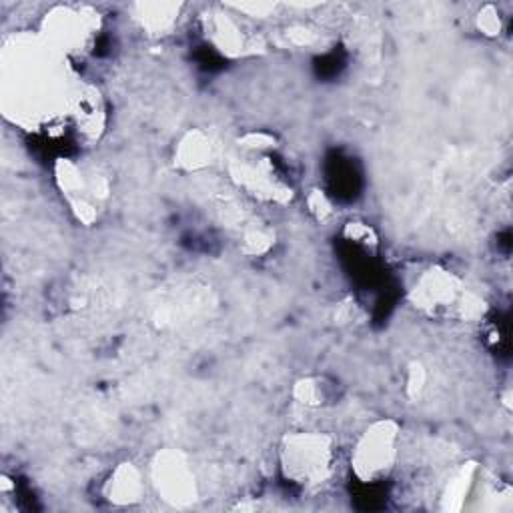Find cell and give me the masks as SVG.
<instances>
[{
  "label": "cell",
  "mask_w": 513,
  "mask_h": 513,
  "mask_svg": "<svg viewBox=\"0 0 513 513\" xmlns=\"http://www.w3.org/2000/svg\"><path fill=\"white\" fill-rule=\"evenodd\" d=\"M477 25H479V31H483L485 35L493 37V35H499L501 31V19H499V13L493 9V7H485L479 17H477Z\"/></svg>",
  "instance_id": "4fadbf2b"
},
{
  "label": "cell",
  "mask_w": 513,
  "mask_h": 513,
  "mask_svg": "<svg viewBox=\"0 0 513 513\" xmlns=\"http://www.w3.org/2000/svg\"><path fill=\"white\" fill-rule=\"evenodd\" d=\"M211 139L203 131H189L175 149V165L185 173H197L211 163Z\"/></svg>",
  "instance_id": "ba28073f"
},
{
  "label": "cell",
  "mask_w": 513,
  "mask_h": 513,
  "mask_svg": "<svg viewBox=\"0 0 513 513\" xmlns=\"http://www.w3.org/2000/svg\"><path fill=\"white\" fill-rule=\"evenodd\" d=\"M93 29H95L93 15H85L83 11H69V9H63L51 15L45 23V33L49 37V43H53L57 49H63V51H77L81 47H87L89 39L93 37Z\"/></svg>",
  "instance_id": "8992f818"
},
{
  "label": "cell",
  "mask_w": 513,
  "mask_h": 513,
  "mask_svg": "<svg viewBox=\"0 0 513 513\" xmlns=\"http://www.w3.org/2000/svg\"><path fill=\"white\" fill-rule=\"evenodd\" d=\"M151 479L157 493L171 505L183 507L197 499V479L193 467L179 451H161L153 461Z\"/></svg>",
  "instance_id": "277c9868"
},
{
  "label": "cell",
  "mask_w": 513,
  "mask_h": 513,
  "mask_svg": "<svg viewBox=\"0 0 513 513\" xmlns=\"http://www.w3.org/2000/svg\"><path fill=\"white\" fill-rule=\"evenodd\" d=\"M245 251L247 253H253V255H261V253H265L269 247H271V235L269 233H265V231H249L247 235H245Z\"/></svg>",
  "instance_id": "7c38bea8"
},
{
  "label": "cell",
  "mask_w": 513,
  "mask_h": 513,
  "mask_svg": "<svg viewBox=\"0 0 513 513\" xmlns=\"http://www.w3.org/2000/svg\"><path fill=\"white\" fill-rule=\"evenodd\" d=\"M309 207H311V211H313L319 219L327 217L329 211H331V205H329V201L325 199V195H323L321 191H313V195L309 197Z\"/></svg>",
  "instance_id": "9a60e30c"
},
{
  "label": "cell",
  "mask_w": 513,
  "mask_h": 513,
  "mask_svg": "<svg viewBox=\"0 0 513 513\" xmlns=\"http://www.w3.org/2000/svg\"><path fill=\"white\" fill-rule=\"evenodd\" d=\"M399 455V425L391 419L369 425L357 439L351 455V469L363 483L385 479Z\"/></svg>",
  "instance_id": "3957f363"
},
{
  "label": "cell",
  "mask_w": 513,
  "mask_h": 513,
  "mask_svg": "<svg viewBox=\"0 0 513 513\" xmlns=\"http://www.w3.org/2000/svg\"><path fill=\"white\" fill-rule=\"evenodd\" d=\"M295 397L303 403V405H311V407H319L327 401L329 397V387L325 385L323 379L319 377H311V379H303L295 385Z\"/></svg>",
  "instance_id": "8fae6325"
},
{
  "label": "cell",
  "mask_w": 513,
  "mask_h": 513,
  "mask_svg": "<svg viewBox=\"0 0 513 513\" xmlns=\"http://www.w3.org/2000/svg\"><path fill=\"white\" fill-rule=\"evenodd\" d=\"M213 45L229 57H237L247 51V39L241 33L239 25L229 17H215L209 29Z\"/></svg>",
  "instance_id": "30bf717a"
},
{
  "label": "cell",
  "mask_w": 513,
  "mask_h": 513,
  "mask_svg": "<svg viewBox=\"0 0 513 513\" xmlns=\"http://www.w3.org/2000/svg\"><path fill=\"white\" fill-rule=\"evenodd\" d=\"M411 301L417 309L429 315L455 311L465 319H473L483 313V301L465 291L461 281L445 269H429L421 273L411 289Z\"/></svg>",
  "instance_id": "7a4b0ae2"
},
{
  "label": "cell",
  "mask_w": 513,
  "mask_h": 513,
  "mask_svg": "<svg viewBox=\"0 0 513 513\" xmlns=\"http://www.w3.org/2000/svg\"><path fill=\"white\" fill-rule=\"evenodd\" d=\"M105 497L115 505H133L145 493L143 473L133 463H123L105 481Z\"/></svg>",
  "instance_id": "52a82bcc"
},
{
  "label": "cell",
  "mask_w": 513,
  "mask_h": 513,
  "mask_svg": "<svg viewBox=\"0 0 513 513\" xmlns=\"http://www.w3.org/2000/svg\"><path fill=\"white\" fill-rule=\"evenodd\" d=\"M233 179L253 197L265 201V203H275V205H285L291 199V189L289 185L277 175L273 161L259 159V161H243L233 169Z\"/></svg>",
  "instance_id": "5b68a950"
},
{
  "label": "cell",
  "mask_w": 513,
  "mask_h": 513,
  "mask_svg": "<svg viewBox=\"0 0 513 513\" xmlns=\"http://www.w3.org/2000/svg\"><path fill=\"white\" fill-rule=\"evenodd\" d=\"M333 439L323 433H293L281 445V469L291 483L303 487L323 485L333 473Z\"/></svg>",
  "instance_id": "6da1fadb"
},
{
  "label": "cell",
  "mask_w": 513,
  "mask_h": 513,
  "mask_svg": "<svg viewBox=\"0 0 513 513\" xmlns=\"http://www.w3.org/2000/svg\"><path fill=\"white\" fill-rule=\"evenodd\" d=\"M179 13H181V5H173V3L137 5V21L151 35L169 33L177 23Z\"/></svg>",
  "instance_id": "9c48e42d"
},
{
  "label": "cell",
  "mask_w": 513,
  "mask_h": 513,
  "mask_svg": "<svg viewBox=\"0 0 513 513\" xmlns=\"http://www.w3.org/2000/svg\"><path fill=\"white\" fill-rule=\"evenodd\" d=\"M423 383H425L423 367L421 365H413L409 369V377H407V391H409V395H417L423 389Z\"/></svg>",
  "instance_id": "5bb4252c"
}]
</instances>
